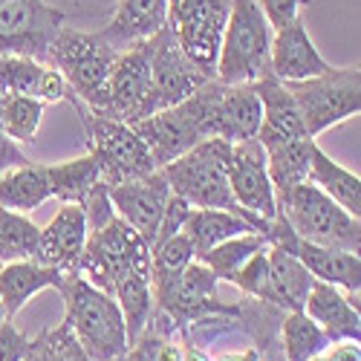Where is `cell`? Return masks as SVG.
<instances>
[{"label":"cell","mask_w":361,"mask_h":361,"mask_svg":"<svg viewBox=\"0 0 361 361\" xmlns=\"http://www.w3.org/2000/svg\"><path fill=\"white\" fill-rule=\"evenodd\" d=\"M29 159L20 154L18 142L4 130V125H0V173L9 171V168H18V165H26Z\"/></svg>","instance_id":"ee69618b"},{"label":"cell","mask_w":361,"mask_h":361,"mask_svg":"<svg viewBox=\"0 0 361 361\" xmlns=\"http://www.w3.org/2000/svg\"><path fill=\"white\" fill-rule=\"evenodd\" d=\"M183 231H185V237L191 240V246H194V257H202L208 249H214L217 243H223V240L255 231V228L240 214L223 212V208H191Z\"/></svg>","instance_id":"f546056e"},{"label":"cell","mask_w":361,"mask_h":361,"mask_svg":"<svg viewBox=\"0 0 361 361\" xmlns=\"http://www.w3.org/2000/svg\"><path fill=\"white\" fill-rule=\"evenodd\" d=\"M32 338L23 336L12 321L0 324V361H23Z\"/></svg>","instance_id":"7bdbcfd3"},{"label":"cell","mask_w":361,"mask_h":361,"mask_svg":"<svg viewBox=\"0 0 361 361\" xmlns=\"http://www.w3.org/2000/svg\"><path fill=\"white\" fill-rule=\"evenodd\" d=\"M41 228L23 212L0 205V266L18 260H35Z\"/></svg>","instance_id":"d6a6232c"},{"label":"cell","mask_w":361,"mask_h":361,"mask_svg":"<svg viewBox=\"0 0 361 361\" xmlns=\"http://www.w3.org/2000/svg\"><path fill=\"white\" fill-rule=\"evenodd\" d=\"M278 200V217L289 223L298 240H307L315 246L326 249H344V252H358L361 249V223L358 217L347 214L344 208L326 197L318 185L300 183Z\"/></svg>","instance_id":"5b68a950"},{"label":"cell","mask_w":361,"mask_h":361,"mask_svg":"<svg viewBox=\"0 0 361 361\" xmlns=\"http://www.w3.org/2000/svg\"><path fill=\"white\" fill-rule=\"evenodd\" d=\"M191 260H197V257H194V246L185 237V231H179L168 240H159V243L150 246V281L159 283L165 278H173L183 272Z\"/></svg>","instance_id":"8d00e7d4"},{"label":"cell","mask_w":361,"mask_h":361,"mask_svg":"<svg viewBox=\"0 0 361 361\" xmlns=\"http://www.w3.org/2000/svg\"><path fill=\"white\" fill-rule=\"evenodd\" d=\"M228 20V0H168V29L191 61L214 78Z\"/></svg>","instance_id":"30bf717a"},{"label":"cell","mask_w":361,"mask_h":361,"mask_svg":"<svg viewBox=\"0 0 361 361\" xmlns=\"http://www.w3.org/2000/svg\"><path fill=\"white\" fill-rule=\"evenodd\" d=\"M118 361H122V358H118Z\"/></svg>","instance_id":"816d5d0a"},{"label":"cell","mask_w":361,"mask_h":361,"mask_svg":"<svg viewBox=\"0 0 361 361\" xmlns=\"http://www.w3.org/2000/svg\"><path fill=\"white\" fill-rule=\"evenodd\" d=\"M217 275L200 260H191L183 272L165 278L154 283V298H157V310L165 315L173 329H188L194 321L212 318V315H234L240 312L237 307L220 304L214 298L217 295Z\"/></svg>","instance_id":"8fae6325"},{"label":"cell","mask_w":361,"mask_h":361,"mask_svg":"<svg viewBox=\"0 0 361 361\" xmlns=\"http://www.w3.org/2000/svg\"><path fill=\"white\" fill-rule=\"evenodd\" d=\"M275 29L269 26L257 0H228V20L220 44L214 78L223 84H255L269 70Z\"/></svg>","instance_id":"8992f818"},{"label":"cell","mask_w":361,"mask_h":361,"mask_svg":"<svg viewBox=\"0 0 361 361\" xmlns=\"http://www.w3.org/2000/svg\"><path fill=\"white\" fill-rule=\"evenodd\" d=\"M214 96H217V78L205 81L200 90H194V93L179 104L157 110V113L139 118L136 125H130L136 130V136L150 147V154H154L159 168L176 157H183L185 150H191L202 139H212Z\"/></svg>","instance_id":"277c9868"},{"label":"cell","mask_w":361,"mask_h":361,"mask_svg":"<svg viewBox=\"0 0 361 361\" xmlns=\"http://www.w3.org/2000/svg\"><path fill=\"white\" fill-rule=\"evenodd\" d=\"M269 26L281 29L286 23H292L295 18H300V9L310 6V0H257Z\"/></svg>","instance_id":"b9f144b4"},{"label":"cell","mask_w":361,"mask_h":361,"mask_svg":"<svg viewBox=\"0 0 361 361\" xmlns=\"http://www.w3.org/2000/svg\"><path fill=\"white\" fill-rule=\"evenodd\" d=\"M214 361H260V350L257 347H246V350H234V353H226Z\"/></svg>","instance_id":"7dc6e473"},{"label":"cell","mask_w":361,"mask_h":361,"mask_svg":"<svg viewBox=\"0 0 361 361\" xmlns=\"http://www.w3.org/2000/svg\"><path fill=\"white\" fill-rule=\"evenodd\" d=\"M147 67H150V81H154V96H157V110H165L171 104H179L188 99L194 90H200L208 78L191 58L179 49L173 41L171 29H159L157 35L142 41Z\"/></svg>","instance_id":"4fadbf2b"},{"label":"cell","mask_w":361,"mask_h":361,"mask_svg":"<svg viewBox=\"0 0 361 361\" xmlns=\"http://www.w3.org/2000/svg\"><path fill=\"white\" fill-rule=\"evenodd\" d=\"M44 122V104L32 96H0V125L15 142H35Z\"/></svg>","instance_id":"d590c367"},{"label":"cell","mask_w":361,"mask_h":361,"mask_svg":"<svg viewBox=\"0 0 361 361\" xmlns=\"http://www.w3.org/2000/svg\"><path fill=\"white\" fill-rule=\"evenodd\" d=\"M107 191L116 208V217H122L133 231H139L147 246H154L162 212L171 197V185L162 176V171H154L142 179H130V183L107 185Z\"/></svg>","instance_id":"2e32d148"},{"label":"cell","mask_w":361,"mask_h":361,"mask_svg":"<svg viewBox=\"0 0 361 361\" xmlns=\"http://www.w3.org/2000/svg\"><path fill=\"white\" fill-rule=\"evenodd\" d=\"M183 361H212V358H208L200 347H191V344H188V347H185V358H183Z\"/></svg>","instance_id":"c3c4849f"},{"label":"cell","mask_w":361,"mask_h":361,"mask_svg":"<svg viewBox=\"0 0 361 361\" xmlns=\"http://www.w3.org/2000/svg\"><path fill=\"white\" fill-rule=\"evenodd\" d=\"M310 361H324V358H321V355H315V358H310Z\"/></svg>","instance_id":"f907efd6"},{"label":"cell","mask_w":361,"mask_h":361,"mask_svg":"<svg viewBox=\"0 0 361 361\" xmlns=\"http://www.w3.org/2000/svg\"><path fill=\"white\" fill-rule=\"evenodd\" d=\"M61 26L64 12L47 0H0V52L47 61V49Z\"/></svg>","instance_id":"7c38bea8"},{"label":"cell","mask_w":361,"mask_h":361,"mask_svg":"<svg viewBox=\"0 0 361 361\" xmlns=\"http://www.w3.org/2000/svg\"><path fill=\"white\" fill-rule=\"evenodd\" d=\"M263 107L252 84H223L217 81V96L212 107V139L246 142L257 139Z\"/></svg>","instance_id":"d6986e66"},{"label":"cell","mask_w":361,"mask_h":361,"mask_svg":"<svg viewBox=\"0 0 361 361\" xmlns=\"http://www.w3.org/2000/svg\"><path fill=\"white\" fill-rule=\"evenodd\" d=\"M289 96L304 118V128L318 139L326 128L341 125L361 110V70L329 67L326 73L307 81H283Z\"/></svg>","instance_id":"ba28073f"},{"label":"cell","mask_w":361,"mask_h":361,"mask_svg":"<svg viewBox=\"0 0 361 361\" xmlns=\"http://www.w3.org/2000/svg\"><path fill=\"white\" fill-rule=\"evenodd\" d=\"M228 157L231 142L226 139H202L183 157L162 165V176L176 197H183L194 208H223V212L240 214L255 231L266 237V228L272 220H260L246 208H240L228 188Z\"/></svg>","instance_id":"6da1fadb"},{"label":"cell","mask_w":361,"mask_h":361,"mask_svg":"<svg viewBox=\"0 0 361 361\" xmlns=\"http://www.w3.org/2000/svg\"><path fill=\"white\" fill-rule=\"evenodd\" d=\"M324 361H361V347L358 341H333L324 353Z\"/></svg>","instance_id":"f6af8a7d"},{"label":"cell","mask_w":361,"mask_h":361,"mask_svg":"<svg viewBox=\"0 0 361 361\" xmlns=\"http://www.w3.org/2000/svg\"><path fill=\"white\" fill-rule=\"evenodd\" d=\"M118 49L104 44L96 32H78L61 26L47 49V64H52L70 84L73 96L93 113L107 110L110 75Z\"/></svg>","instance_id":"3957f363"},{"label":"cell","mask_w":361,"mask_h":361,"mask_svg":"<svg viewBox=\"0 0 361 361\" xmlns=\"http://www.w3.org/2000/svg\"><path fill=\"white\" fill-rule=\"evenodd\" d=\"M47 176H49V188L52 197L61 202H81L87 197V191L96 183H102L99 173V162L93 157H78V159H67V162H55L47 165Z\"/></svg>","instance_id":"1f68e13d"},{"label":"cell","mask_w":361,"mask_h":361,"mask_svg":"<svg viewBox=\"0 0 361 361\" xmlns=\"http://www.w3.org/2000/svg\"><path fill=\"white\" fill-rule=\"evenodd\" d=\"M266 249H269V243L240 266V272L231 281V286H237L246 298L266 300V295H269V255H266Z\"/></svg>","instance_id":"74e56055"},{"label":"cell","mask_w":361,"mask_h":361,"mask_svg":"<svg viewBox=\"0 0 361 361\" xmlns=\"http://www.w3.org/2000/svg\"><path fill=\"white\" fill-rule=\"evenodd\" d=\"M58 292H61L64 310H67L64 324L73 329L75 341L84 347L90 358L93 361L125 358L130 341H128L122 310H118L113 295L96 289L75 272L64 275Z\"/></svg>","instance_id":"7a4b0ae2"},{"label":"cell","mask_w":361,"mask_h":361,"mask_svg":"<svg viewBox=\"0 0 361 361\" xmlns=\"http://www.w3.org/2000/svg\"><path fill=\"white\" fill-rule=\"evenodd\" d=\"M41 341H44V347H47L52 361H93L84 353V347L75 341L73 329L67 324H58L55 329H44Z\"/></svg>","instance_id":"f35d334b"},{"label":"cell","mask_w":361,"mask_h":361,"mask_svg":"<svg viewBox=\"0 0 361 361\" xmlns=\"http://www.w3.org/2000/svg\"><path fill=\"white\" fill-rule=\"evenodd\" d=\"M168 23V0H118L110 23L96 32L113 49H128L147 41Z\"/></svg>","instance_id":"7402d4cb"},{"label":"cell","mask_w":361,"mask_h":361,"mask_svg":"<svg viewBox=\"0 0 361 361\" xmlns=\"http://www.w3.org/2000/svg\"><path fill=\"white\" fill-rule=\"evenodd\" d=\"M157 113V96H154V81H150V67L142 44H133L118 52L113 75H110V96L107 110L102 116L118 118L125 125H136L139 118Z\"/></svg>","instance_id":"5bb4252c"},{"label":"cell","mask_w":361,"mask_h":361,"mask_svg":"<svg viewBox=\"0 0 361 361\" xmlns=\"http://www.w3.org/2000/svg\"><path fill=\"white\" fill-rule=\"evenodd\" d=\"M278 333H281L283 361H310L333 344L324 336V329L312 318H307L300 310L298 312H283Z\"/></svg>","instance_id":"4dcf8cb0"},{"label":"cell","mask_w":361,"mask_h":361,"mask_svg":"<svg viewBox=\"0 0 361 361\" xmlns=\"http://www.w3.org/2000/svg\"><path fill=\"white\" fill-rule=\"evenodd\" d=\"M70 102L75 104V110L81 116L90 157L99 162V173H102L104 185L130 183V179H142L147 173L159 171L150 147L136 136V130L130 125L118 122V118H107L102 113H93L75 96H70Z\"/></svg>","instance_id":"52a82bcc"},{"label":"cell","mask_w":361,"mask_h":361,"mask_svg":"<svg viewBox=\"0 0 361 361\" xmlns=\"http://www.w3.org/2000/svg\"><path fill=\"white\" fill-rule=\"evenodd\" d=\"M329 67L333 64H326L312 44L304 18H295L292 23L275 29L272 49H269V70L278 81H307L326 73Z\"/></svg>","instance_id":"ac0fdd59"},{"label":"cell","mask_w":361,"mask_h":361,"mask_svg":"<svg viewBox=\"0 0 361 361\" xmlns=\"http://www.w3.org/2000/svg\"><path fill=\"white\" fill-rule=\"evenodd\" d=\"M47 200H52L47 165L26 162L0 173V205L4 208L26 214L32 208H41Z\"/></svg>","instance_id":"83f0119b"},{"label":"cell","mask_w":361,"mask_h":361,"mask_svg":"<svg viewBox=\"0 0 361 361\" xmlns=\"http://www.w3.org/2000/svg\"><path fill=\"white\" fill-rule=\"evenodd\" d=\"M191 202H185L183 197H176L173 191H171V197H168V205H165V212H162V220H159V228H157V237H154V243H159V240H168V237H173V234H179L185 228V220H188V214H191Z\"/></svg>","instance_id":"60d3db41"},{"label":"cell","mask_w":361,"mask_h":361,"mask_svg":"<svg viewBox=\"0 0 361 361\" xmlns=\"http://www.w3.org/2000/svg\"><path fill=\"white\" fill-rule=\"evenodd\" d=\"M78 205H81V212H84V220H87V231L90 234L104 228L110 220H116V208L110 202V191H107L104 183H96Z\"/></svg>","instance_id":"ab89813d"},{"label":"cell","mask_w":361,"mask_h":361,"mask_svg":"<svg viewBox=\"0 0 361 361\" xmlns=\"http://www.w3.org/2000/svg\"><path fill=\"white\" fill-rule=\"evenodd\" d=\"M87 237H90V231H87V220H84L81 205L61 202L55 217L41 228L35 260L70 275V272H75V266L81 260Z\"/></svg>","instance_id":"e0dca14e"},{"label":"cell","mask_w":361,"mask_h":361,"mask_svg":"<svg viewBox=\"0 0 361 361\" xmlns=\"http://www.w3.org/2000/svg\"><path fill=\"white\" fill-rule=\"evenodd\" d=\"M4 321H9V318H6V312H4V304H0V324H4Z\"/></svg>","instance_id":"681fc988"},{"label":"cell","mask_w":361,"mask_h":361,"mask_svg":"<svg viewBox=\"0 0 361 361\" xmlns=\"http://www.w3.org/2000/svg\"><path fill=\"white\" fill-rule=\"evenodd\" d=\"M47 61L20 52H0V96H32L38 99Z\"/></svg>","instance_id":"e575fe53"},{"label":"cell","mask_w":361,"mask_h":361,"mask_svg":"<svg viewBox=\"0 0 361 361\" xmlns=\"http://www.w3.org/2000/svg\"><path fill=\"white\" fill-rule=\"evenodd\" d=\"M128 272H150V246L122 217L87 237V246L75 266V275L113 295L116 281Z\"/></svg>","instance_id":"9c48e42d"},{"label":"cell","mask_w":361,"mask_h":361,"mask_svg":"<svg viewBox=\"0 0 361 361\" xmlns=\"http://www.w3.org/2000/svg\"><path fill=\"white\" fill-rule=\"evenodd\" d=\"M64 281V272L38 260H18L0 266V304H4L6 318L12 321L29 300L41 295L44 289H58Z\"/></svg>","instance_id":"cb8c5ba5"},{"label":"cell","mask_w":361,"mask_h":361,"mask_svg":"<svg viewBox=\"0 0 361 361\" xmlns=\"http://www.w3.org/2000/svg\"><path fill=\"white\" fill-rule=\"evenodd\" d=\"M300 312L312 318L329 341H358L361 338L358 295H347L338 286L315 281Z\"/></svg>","instance_id":"ffe728a7"},{"label":"cell","mask_w":361,"mask_h":361,"mask_svg":"<svg viewBox=\"0 0 361 361\" xmlns=\"http://www.w3.org/2000/svg\"><path fill=\"white\" fill-rule=\"evenodd\" d=\"M228 188L240 208H246L260 220L278 217V200L272 179L266 171V154L257 139L234 142L228 157Z\"/></svg>","instance_id":"9a60e30c"},{"label":"cell","mask_w":361,"mask_h":361,"mask_svg":"<svg viewBox=\"0 0 361 361\" xmlns=\"http://www.w3.org/2000/svg\"><path fill=\"white\" fill-rule=\"evenodd\" d=\"M185 358V347L173 344L171 338H162L157 347V361H183Z\"/></svg>","instance_id":"bcb514c9"},{"label":"cell","mask_w":361,"mask_h":361,"mask_svg":"<svg viewBox=\"0 0 361 361\" xmlns=\"http://www.w3.org/2000/svg\"><path fill=\"white\" fill-rule=\"evenodd\" d=\"M295 255H298L300 263L310 269V275L315 281L338 286L347 295H358L361 292V260H358V252L326 249V246L307 243V240H298Z\"/></svg>","instance_id":"d4e9b609"},{"label":"cell","mask_w":361,"mask_h":361,"mask_svg":"<svg viewBox=\"0 0 361 361\" xmlns=\"http://www.w3.org/2000/svg\"><path fill=\"white\" fill-rule=\"evenodd\" d=\"M266 255H269V295H266V304H272L283 312L304 310V300H307V295L315 283L310 269L298 260L295 252H289L283 246L269 243Z\"/></svg>","instance_id":"603a6c76"},{"label":"cell","mask_w":361,"mask_h":361,"mask_svg":"<svg viewBox=\"0 0 361 361\" xmlns=\"http://www.w3.org/2000/svg\"><path fill=\"white\" fill-rule=\"evenodd\" d=\"M315 145H318L315 139L300 136V139H286V142L263 147L266 171H269V179H272L275 197L300 183H310V162H312Z\"/></svg>","instance_id":"484cf974"},{"label":"cell","mask_w":361,"mask_h":361,"mask_svg":"<svg viewBox=\"0 0 361 361\" xmlns=\"http://www.w3.org/2000/svg\"><path fill=\"white\" fill-rule=\"evenodd\" d=\"M266 246V237L257 234V231H246V234H237V237H228L223 243H217L214 249H208L202 257H197L200 263H205L212 272L217 275V281H234V275L240 272L255 252H260Z\"/></svg>","instance_id":"836d02e7"},{"label":"cell","mask_w":361,"mask_h":361,"mask_svg":"<svg viewBox=\"0 0 361 361\" xmlns=\"http://www.w3.org/2000/svg\"><path fill=\"white\" fill-rule=\"evenodd\" d=\"M252 87H255V93L260 99V107H263L260 130H257V142L263 147L286 142V139L310 136L307 128H304V118H300V113H298V107H295V102L289 96V90L283 87V81H278L272 73H266Z\"/></svg>","instance_id":"44dd1931"},{"label":"cell","mask_w":361,"mask_h":361,"mask_svg":"<svg viewBox=\"0 0 361 361\" xmlns=\"http://www.w3.org/2000/svg\"><path fill=\"white\" fill-rule=\"evenodd\" d=\"M310 183L318 185L326 197H333L347 214L361 217V179L358 173L338 165L333 157H326L315 145L312 162H310Z\"/></svg>","instance_id":"f1b7e54d"},{"label":"cell","mask_w":361,"mask_h":361,"mask_svg":"<svg viewBox=\"0 0 361 361\" xmlns=\"http://www.w3.org/2000/svg\"><path fill=\"white\" fill-rule=\"evenodd\" d=\"M113 298L125 318V329H128V341L133 344L150 324L157 312V298H154V281L150 272H128L116 281L113 286Z\"/></svg>","instance_id":"4316f807"}]
</instances>
